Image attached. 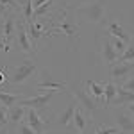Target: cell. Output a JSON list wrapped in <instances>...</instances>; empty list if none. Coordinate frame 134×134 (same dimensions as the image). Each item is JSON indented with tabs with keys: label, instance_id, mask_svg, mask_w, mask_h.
Here are the masks:
<instances>
[{
	"label": "cell",
	"instance_id": "cell-20",
	"mask_svg": "<svg viewBox=\"0 0 134 134\" xmlns=\"http://www.w3.org/2000/svg\"><path fill=\"white\" fill-rule=\"evenodd\" d=\"M86 90H88V93L91 95V97H95L97 100H100V104L104 102V82L98 84L95 82V81H86Z\"/></svg>",
	"mask_w": 134,
	"mask_h": 134
},
{
	"label": "cell",
	"instance_id": "cell-35",
	"mask_svg": "<svg viewBox=\"0 0 134 134\" xmlns=\"http://www.w3.org/2000/svg\"><path fill=\"white\" fill-rule=\"evenodd\" d=\"M45 134H54V132H50V131H47V132H45Z\"/></svg>",
	"mask_w": 134,
	"mask_h": 134
},
{
	"label": "cell",
	"instance_id": "cell-29",
	"mask_svg": "<svg viewBox=\"0 0 134 134\" xmlns=\"http://www.w3.org/2000/svg\"><path fill=\"white\" fill-rule=\"evenodd\" d=\"M47 2H50V0H32V5H34V9H38V7H41Z\"/></svg>",
	"mask_w": 134,
	"mask_h": 134
},
{
	"label": "cell",
	"instance_id": "cell-15",
	"mask_svg": "<svg viewBox=\"0 0 134 134\" xmlns=\"http://www.w3.org/2000/svg\"><path fill=\"white\" fill-rule=\"evenodd\" d=\"M91 122H93V120L84 113V109L77 104V107H75V114H73V127H75V131H77V132H86Z\"/></svg>",
	"mask_w": 134,
	"mask_h": 134
},
{
	"label": "cell",
	"instance_id": "cell-21",
	"mask_svg": "<svg viewBox=\"0 0 134 134\" xmlns=\"http://www.w3.org/2000/svg\"><path fill=\"white\" fill-rule=\"evenodd\" d=\"M16 102H20V95L18 93H7V91H0V105L4 107H13Z\"/></svg>",
	"mask_w": 134,
	"mask_h": 134
},
{
	"label": "cell",
	"instance_id": "cell-3",
	"mask_svg": "<svg viewBox=\"0 0 134 134\" xmlns=\"http://www.w3.org/2000/svg\"><path fill=\"white\" fill-rule=\"evenodd\" d=\"M68 14H70V9H68V7H64V9L61 11V18H59V21L54 20V25L45 29V36H50V34H54V32H63L70 41H73V40L77 38L79 25H77L75 21L70 20V18H68Z\"/></svg>",
	"mask_w": 134,
	"mask_h": 134
},
{
	"label": "cell",
	"instance_id": "cell-22",
	"mask_svg": "<svg viewBox=\"0 0 134 134\" xmlns=\"http://www.w3.org/2000/svg\"><path fill=\"white\" fill-rule=\"evenodd\" d=\"M9 129V109L0 105V134H4Z\"/></svg>",
	"mask_w": 134,
	"mask_h": 134
},
{
	"label": "cell",
	"instance_id": "cell-34",
	"mask_svg": "<svg viewBox=\"0 0 134 134\" xmlns=\"http://www.w3.org/2000/svg\"><path fill=\"white\" fill-rule=\"evenodd\" d=\"M79 134H91V132H88V131H86V132H79Z\"/></svg>",
	"mask_w": 134,
	"mask_h": 134
},
{
	"label": "cell",
	"instance_id": "cell-27",
	"mask_svg": "<svg viewBox=\"0 0 134 134\" xmlns=\"http://www.w3.org/2000/svg\"><path fill=\"white\" fill-rule=\"evenodd\" d=\"M16 132H18V134H36L31 127H29V125L25 124V122H21V124L16 127Z\"/></svg>",
	"mask_w": 134,
	"mask_h": 134
},
{
	"label": "cell",
	"instance_id": "cell-10",
	"mask_svg": "<svg viewBox=\"0 0 134 134\" xmlns=\"http://www.w3.org/2000/svg\"><path fill=\"white\" fill-rule=\"evenodd\" d=\"M68 88V82L64 81H55V77L52 73L41 70L40 72V77H38V82H36V90L38 91H50V90H66Z\"/></svg>",
	"mask_w": 134,
	"mask_h": 134
},
{
	"label": "cell",
	"instance_id": "cell-32",
	"mask_svg": "<svg viewBox=\"0 0 134 134\" xmlns=\"http://www.w3.org/2000/svg\"><path fill=\"white\" fill-rule=\"evenodd\" d=\"M125 109H127V111L134 116V104H127V105H125Z\"/></svg>",
	"mask_w": 134,
	"mask_h": 134
},
{
	"label": "cell",
	"instance_id": "cell-17",
	"mask_svg": "<svg viewBox=\"0 0 134 134\" xmlns=\"http://www.w3.org/2000/svg\"><path fill=\"white\" fill-rule=\"evenodd\" d=\"M75 107H77V100L73 98V102L68 105V109L64 111L63 114H59L57 118V127H72L73 125V114H75Z\"/></svg>",
	"mask_w": 134,
	"mask_h": 134
},
{
	"label": "cell",
	"instance_id": "cell-13",
	"mask_svg": "<svg viewBox=\"0 0 134 134\" xmlns=\"http://www.w3.org/2000/svg\"><path fill=\"white\" fill-rule=\"evenodd\" d=\"M105 34H107L109 38L122 40V41H125L127 45H131V41H132V38L129 36V32L125 31L118 21H114V20H109V23L105 25Z\"/></svg>",
	"mask_w": 134,
	"mask_h": 134
},
{
	"label": "cell",
	"instance_id": "cell-23",
	"mask_svg": "<svg viewBox=\"0 0 134 134\" xmlns=\"http://www.w3.org/2000/svg\"><path fill=\"white\" fill-rule=\"evenodd\" d=\"M132 61H134V45H129L127 50L118 57V61H116V63H132Z\"/></svg>",
	"mask_w": 134,
	"mask_h": 134
},
{
	"label": "cell",
	"instance_id": "cell-11",
	"mask_svg": "<svg viewBox=\"0 0 134 134\" xmlns=\"http://www.w3.org/2000/svg\"><path fill=\"white\" fill-rule=\"evenodd\" d=\"M23 122L29 125L36 134H45L48 131V125H50V122L47 118H41V114L38 111H34V109H31V107H27V114H25Z\"/></svg>",
	"mask_w": 134,
	"mask_h": 134
},
{
	"label": "cell",
	"instance_id": "cell-16",
	"mask_svg": "<svg viewBox=\"0 0 134 134\" xmlns=\"http://www.w3.org/2000/svg\"><path fill=\"white\" fill-rule=\"evenodd\" d=\"M25 114H27V107L21 105L20 102L9 107V129H16L25 120Z\"/></svg>",
	"mask_w": 134,
	"mask_h": 134
},
{
	"label": "cell",
	"instance_id": "cell-28",
	"mask_svg": "<svg viewBox=\"0 0 134 134\" xmlns=\"http://www.w3.org/2000/svg\"><path fill=\"white\" fill-rule=\"evenodd\" d=\"M120 86H122L124 90H127V91H132L134 93V75H131V77H129L124 84H120Z\"/></svg>",
	"mask_w": 134,
	"mask_h": 134
},
{
	"label": "cell",
	"instance_id": "cell-24",
	"mask_svg": "<svg viewBox=\"0 0 134 134\" xmlns=\"http://www.w3.org/2000/svg\"><path fill=\"white\" fill-rule=\"evenodd\" d=\"M111 43H113L114 50L118 52V55H122V54L127 50V47H129V45H127L125 41H122V40H116V38H114V40H111Z\"/></svg>",
	"mask_w": 134,
	"mask_h": 134
},
{
	"label": "cell",
	"instance_id": "cell-6",
	"mask_svg": "<svg viewBox=\"0 0 134 134\" xmlns=\"http://www.w3.org/2000/svg\"><path fill=\"white\" fill-rule=\"evenodd\" d=\"M72 95H73V98L77 100V104L82 107V109H86V113H88V116L90 118H95V113L98 111V107H102L98 102H95L91 98V95L88 93V90H84L82 86H77L75 90L72 91Z\"/></svg>",
	"mask_w": 134,
	"mask_h": 134
},
{
	"label": "cell",
	"instance_id": "cell-4",
	"mask_svg": "<svg viewBox=\"0 0 134 134\" xmlns=\"http://www.w3.org/2000/svg\"><path fill=\"white\" fill-rule=\"evenodd\" d=\"M16 50L25 54V55H32L36 54V48L32 47L31 40H29V32H27V23L23 21L21 14L18 16V25H16Z\"/></svg>",
	"mask_w": 134,
	"mask_h": 134
},
{
	"label": "cell",
	"instance_id": "cell-7",
	"mask_svg": "<svg viewBox=\"0 0 134 134\" xmlns=\"http://www.w3.org/2000/svg\"><path fill=\"white\" fill-rule=\"evenodd\" d=\"M131 75H134V61L132 63H114L109 66V81L116 86L124 84Z\"/></svg>",
	"mask_w": 134,
	"mask_h": 134
},
{
	"label": "cell",
	"instance_id": "cell-2",
	"mask_svg": "<svg viewBox=\"0 0 134 134\" xmlns=\"http://www.w3.org/2000/svg\"><path fill=\"white\" fill-rule=\"evenodd\" d=\"M36 73H38V64H36V61L32 57H27L25 61L20 63V66L14 68V72L7 77V81L13 86H23V84L29 82Z\"/></svg>",
	"mask_w": 134,
	"mask_h": 134
},
{
	"label": "cell",
	"instance_id": "cell-8",
	"mask_svg": "<svg viewBox=\"0 0 134 134\" xmlns=\"http://www.w3.org/2000/svg\"><path fill=\"white\" fill-rule=\"evenodd\" d=\"M113 118L116 122V127L120 129V134H132L134 132V116L125 107L116 105L113 111Z\"/></svg>",
	"mask_w": 134,
	"mask_h": 134
},
{
	"label": "cell",
	"instance_id": "cell-12",
	"mask_svg": "<svg viewBox=\"0 0 134 134\" xmlns=\"http://www.w3.org/2000/svg\"><path fill=\"white\" fill-rule=\"evenodd\" d=\"M100 54H102V61L105 63V66L109 68L111 64H114V63L118 61V52L114 50L113 43H111V38L105 34V36H102L100 38Z\"/></svg>",
	"mask_w": 134,
	"mask_h": 134
},
{
	"label": "cell",
	"instance_id": "cell-1",
	"mask_svg": "<svg viewBox=\"0 0 134 134\" xmlns=\"http://www.w3.org/2000/svg\"><path fill=\"white\" fill-rule=\"evenodd\" d=\"M75 11V14H79V16H82L84 20L88 21H93V23H97V25H100L105 29V25L109 23V13H107V7H105V4H104V0H97V2H88V4H84L81 7H77Z\"/></svg>",
	"mask_w": 134,
	"mask_h": 134
},
{
	"label": "cell",
	"instance_id": "cell-5",
	"mask_svg": "<svg viewBox=\"0 0 134 134\" xmlns=\"http://www.w3.org/2000/svg\"><path fill=\"white\" fill-rule=\"evenodd\" d=\"M18 16H20V13H16V11H11L7 9L5 13V16H4V23H2V36H4V43H5V48L9 52V47L13 40L16 38V25H18Z\"/></svg>",
	"mask_w": 134,
	"mask_h": 134
},
{
	"label": "cell",
	"instance_id": "cell-30",
	"mask_svg": "<svg viewBox=\"0 0 134 134\" xmlns=\"http://www.w3.org/2000/svg\"><path fill=\"white\" fill-rule=\"evenodd\" d=\"M5 13H7V9H5L4 5H0V27H2V23H4V16H5Z\"/></svg>",
	"mask_w": 134,
	"mask_h": 134
},
{
	"label": "cell",
	"instance_id": "cell-19",
	"mask_svg": "<svg viewBox=\"0 0 134 134\" xmlns=\"http://www.w3.org/2000/svg\"><path fill=\"white\" fill-rule=\"evenodd\" d=\"M127 104H134V93L124 90L122 86H118V93H116V98L113 100L111 105H120V107H125Z\"/></svg>",
	"mask_w": 134,
	"mask_h": 134
},
{
	"label": "cell",
	"instance_id": "cell-9",
	"mask_svg": "<svg viewBox=\"0 0 134 134\" xmlns=\"http://www.w3.org/2000/svg\"><path fill=\"white\" fill-rule=\"evenodd\" d=\"M55 93H57V90H50V91H45L41 95H36V97H31V98L20 100V104L25 105V107H31V109H34V111H38V113L41 114L47 111V105L50 104V100L54 98Z\"/></svg>",
	"mask_w": 134,
	"mask_h": 134
},
{
	"label": "cell",
	"instance_id": "cell-31",
	"mask_svg": "<svg viewBox=\"0 0 134 134\" xmlns=\"http://www.w3.org/2000/svg\"><path fill=\"white\" fill-rule=\"evenodd\" d=\"M0 52H7L5 43H4V36H2V32H0Z\"/></svg>",
	"mask_w": 134,
	"mask_h": 134
},
{
	"label": "cell",
	"instance_id": "cell-18",
	"mask_svg": "<svg viewBox=\"0 0 134 134\" xmlns=\"http://www.w3.org/2000/svg\"><path fill=\"white\" fill-rule=\"evenodd\" d=\"M116 93H118V86L113 82V81H105L104 82V102L102 107H109L113 100L116 98Z\"/></svg>",
	"mask_w": 134,
	"mask_h": 134
},
{
	"label": "cell",
	"instance_id": "cell-33",
	"mask_svg": "<svg viewBox=\"0 0 134 134\" xmlns=\"http://www.w3.org/2000/svg\"><path fill=\"white\" fill-rule=\"evenodd\" d=\"M4 134H18V132H16V129H7Z\"/></svg>",
	"mask_w": 134,
	"mask_h": 134
},
{
	"label": "cell",
	"instance_id": "cell-26",
	"mask_svg": "<svg viewBox=\"0 0 134 134\" xmlns=\"http://www.w3.org/2000/svg\"><path fill=\"white\" fill-rule=\"evenodd\" d=\"M88 2H91V0H68L66 2V7L72 11V9H77V7L84 5V4H88Z\"/></svg>",
	"mask_w": 134,
	"mask_h": 134
},
{
	"label": "cell",
	"instance_id": "cell-14",
	"mask_svg": "<svg viewBox=\"0 0 134 134\" xmlns=\"http://www.w3.org/2000/svg\"><path fill=\"white\" fill-rule=\"evenodd\" d=\"M27 32H29V40H31L32 47L38 48V43L45 36V29H43V20H32L27 23Z\"/></svg>",
	"mask_w": 134,
	"mask_h": 134
},
{
	"label": "cell",
	"instance_id": "cell-25",
	"mask_svg": "<svg viewBox=\"0 0 134 134\" xmlns=\"http://www.w3.org/2000/svg\"><path fill=\"white\" fill-rule=\"evenodd\" d=\"M95 134H120V129H118V127H105V125H100V127H97Z\"/></svg>",
	"mask_w": 134,
	"mask_h": 134
}]
</instances>
